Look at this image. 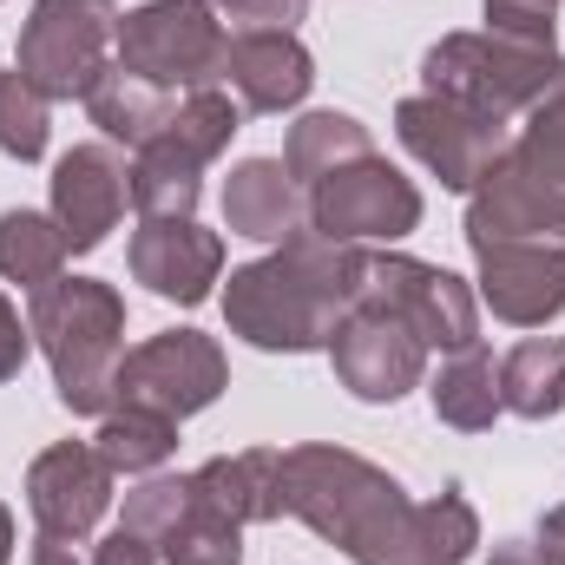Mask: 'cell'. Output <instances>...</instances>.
<instances>
[{"label": "cell", "instance_id": "obj_1", "mask_svg": "<svg viewBox=\"0 0 565 565\" xmlns=\"http://www.w3.org/2000/svg\"><path fill=\"white\" fill-rule=\"evenodd\" d=\"M362 282H369V250L335 244V237L302 224L264 264L231 270L224 316L250 349L309 355V349H329L335 322L362 302Z\"/></svg>", "mask_w": 565, "mask_h": 565}, {"label": "cell", "instance_id": "obj_2", "mask_svg": "<svg viewBox=\"0 0 565 565\" xmlns=\"http://www.w3.org/2000/svg\"><path fill=\"white\" fill-rule=\"evenodd\" d=\"M282 513H296L316 540L342 546L355 565H434L427 513L408 500V487L349 447H289Z\"/></svg>", "mask_w": 565, "mask_h": 565}, {"label": "cell", "instance_id": "obj_3", "mask_svg": "<svg viewBox=\"0 0 565 565\" xmlns=\"http://www.w3.org/2000/svg\"><path fill=\"white\" fill-rule=\"evenodd\" d=\"M565 231V60L559 79L526 106L520 139L467 191V244L493 237H559Z\"/></svg>", "mask_w": 565, "mask_h": 565}, {"label": "cell", "instance_id": "obj_4", "mask_svg": "<svg viewBox=\"0 0 565 565\" xmlns=\"http://www.w3.org/2000/svg\"><path fill=\"white\" fill-rule=\"evenodd\" d=\"M26 329L53 362V388L73 415L119 408V362H126V296L93 277H53L33 289Z\"/></svg>", "mask_w": 565, "mask_h": 565}, {"label": "cell", "instance_id": "obj_5", "mask_svg": "<svg viewBox=\"0 0 565 565\" xmlns=\"http://www.w3.org/2000/svg\"><path fill=\"white\" fill-rule=\"evenodd\" d=\"M422 79L434 99H454V106L487 113V119H513L559 79V53L533 46V40H507L493 26L487 33H447L440 46H427Z\"/></svg>", "mask_w": 565, "mask_h": 565}, {"label": "cell", "instance_id": "obj_6", "mask_svg": "<svg viewBox=\"0 0 565 565\" xmlns=\"http://www.w3.org/2000/svg\"><path fill=\"white\" fill-rule=\"evenodd\" d=\"M231 139H237V106L217 86L184 93L178 113L132 158V204H139L145 217H191L198 191H204V164Z\"/></svg>", "mask_w": 565, "mask_h": 565}, {"label": "cell", "instance_id": "obj_7", "mask_svg": "<svg viewBox=\"0 0 565 565\" xmlns=\"http://www.w3.org/2000/svg\"><path fill=\"white\" fill-rule=\"evenodd\" d=\"M224 20L211 13V0H151L139 13L119 20V73L158 86V93H204L217 86L224 66Z\"/></svg>", "mask_w": 565, "mask_h": 565}, {"label": "cell", "instance_id": "obj_8", "mask_svg": "<svg viewBox=\"0 0 565 565\" xmlns=\"http://www.w3.org/2000/svg\"><path fill=\"white\" fill-rule=\"evenodd\" d=\"M113 46H119L113 0H33L13 73L33 79L46 99H86L113 73Z\"/></svg>", "mask_w": 565, "mask_h": 565}, {"label": "cell", "instance_id": "obj_9", "mask_svg": "<svg viewBox=\"0 0 565 565\" xmlns=\"http://www.w3.org/2000/svg\"><path fill=\"white\" fill-rule=\"evenodd\" d=\"M302 211H309V231H322L335 244H362V237H388L395 244V237H408L422 224V191L388 158L369 151V158L316 178Z\"/></svg>", "mask_w": 565, "mask_h": 565}, {"label": "cell", "instance_id": "obj_10", "mask_svg": "<svg viewBox=\"0 0 565 565\" xmlns=\"http://www.w3.org/2000/svg\"><path fill=\"white\" fill-rule=\"evenodd\" d=\"M369 302H382L388 316H402L427 349H467L480 342V309H473V289L422 257H402V250H369V282H362Z\"/></svg>", "mask_w": 565, "mask_h": 565}, {"label": "cell", "instance_id": "obj_11", "mask_svg": "<svg viewBox=\"0 0 565 565\" xmlns=\"http://www.w3.org/2000/svg\"><path fill=\"white\" fill-rule=\"evenodd\" d=\"M224 375H231L224 349L204 329H164L119 362V402L184 422V415H198L224 395Z\"/></svg>", "mask_w": 565, "mask_h": 565}, {"label": "cell", "instance_id": "obj_12", "mask_svg": "<svg viewBox=\"0 0 565 565\" xmlns=\"http://www.w3.org/2000/svg\"><path fill=\"white\" fill-rule=\"evenodd\" d=\"M329 362H335V375H342V388H349L355 402H402L408 388H422L427 342L402 322V316H388L382 302L362 296V302L335 322Z\"/></svg>", "mask_w": 565, "mask_h": 565}, {"label": "cell", "instance_id": "obj_13", "mask_svg": "<svg viewBox=\"0 0 565 565\" xmlns=\"http://www.w3.org/2000/svg\"><path fill=\"white\" fill-rule=\"evenodd\" d=\"M395 132H402V145L422 158L447 191H473V184L493 171V158L507 151V139H513V132H507V119L467 113V106L434 99V93L395 106Z\"/></svg>", "mask_w": 565, "mask_h": 565}, {"label": "cell", "instance_id": "obj_14", "mask_svg": "<svg viewBox=\"0 0 565 565\" xmlns=\"http://www.w3.org/2000/svg\"><path fill=\"white\" fill-rule=\"evenodd\" d=\"M126 198H132V164L113 145H73L53 164V224H60L73 257L99 250L119 231Z\"/></svg>", "mask_w": 565, "mask_h": 565}, {"label": "cell", "instance_id": "obj_15", "mask_svg": "<svg viewBox=\"0 0 565 565\" xmlns=\"http://www.w3.org/2000/svg\"><path fill=\"white\" fill-rule=\"evenodd\" d=\"M473 264L487 309L513 329H546L565 309V264L553 237H493L473 244Z\"/></svg>", "mask_w": 565, "mask_h": 565}, {"label": "cell", "instance_id": "obj_16", "mask_svg": "<svg viewBox=\"0 0 565 565\" xmlns=\"http://www.w3.org/2000/svg\"><path fill=\"white\" fill-rule=\"evenodd\" d=\"M26 507H33L40 533L79 546V540L106 520V507H113V467L99 460V447L60 440V447H46V454L26 467Z\"/></svg>", "mask_w": 565, "mask_h": 565}, {"label": "cell", "instance_id": "obj_17", "mask_svg": "<svg viewBox=\"0 0 565 565\" xmlns=\"http://www.w3.org/2000/svg\"><path fill=\"white\" fill-rule=\"evenodd\" d=\"M132 277L164 302H204L224 277V244L191 217H139L132 231Z\"/></svg>", "mask_w": 565, "mask_h": 565}, {"label": "cell", "instance_id": "obj_18", "mask_svg": "<svg viewBox=\"0 0 565 565\" xmlns=\"http://www.w3.org/2000/svg\"><path fill=\"white\" fill-rule=\"evenodd\" d=\"M217 79L250 106V113H289L316 86V60L296 46V33H231Z\"/></svg>", "mask_w": 565, "mask_h": 565}, {"label": "cell", "instance_id": "obj_19", "mask_svg": "<svg viewBox=\"0 0 565 565\" xmlns=\"http://www.w3.org/2000/svg\"><path fill=\"white\" fill-rule=\"evenodd\" d=\"M224 224L237 237H257V244L296 237L309 224V211H302V191H296L289 164H277V158H244L231 171V184H224Z\"/></svg>", "mask_w": 565, "mask_h": 565}, {"label": "cell", "instance_id": "obj_20", "mask_svg": "<svg viewBox=\"0 0 565 565\" xmlns=\"http://www.w3.org/2000/svg\"><path fill=\"white\" fill-rule=\"evenodd\" d=\"M191 480H198V493H204L217 513H231L237 526L282 520V454H277V447L217 454V460H204Z\"/></svg>", "mask_w": 565, "mask_h": 565}, {"label": "cell", "instance_id": "obj_21", "mask_svg": "<svg viewBox=\"0 0 565 565\" xmlns=\"http://www.w3.org/2000/svg\"><path fill=\"white\" fill-rule=\"evenodd\" d=\"M500 408L526 422H553L565 408V335H526L500 362Z\"/></svg>", "mask_w": 565, "mask_h": 565}, {"label": "cell", "instance_id": "obj_22", "mask_svg": "<svg viewBox=\"0 0 565 565\" xmlns=\"http://www.w3.org/2000/svg\"><path fill=\"white\" fill-rule=\"evenodd\" d=\"M375 145H369V126L362 119H349V113H302L296 126H289V151H282V164H289V178L309 191L316 178H329V171H342V164H355V158H369Z\"/></svg>", "mask_w": 565, "mask_h": 565}, {"label": "cell", "instance_id": "obj_23", "mask_svg": "<svg viewBox=\"0 0 565 565\" xmlns=\"http://www.w3.org/2000/svg\"><path fill=\"white\" fill-rule=\"evenodd\" d=\"M427 395H434V415L447 427L480 434V427H493V415H500V369H493V355L480 342H467V349H454V362L434 375Z\"/></svg>", "mask_w": 565, "mask_h": 565}, {"label": "cell", "instance_id": "obj_24", "mask_svg": "<svg viewBox=\"0 0 565 565\" xmlns=\"http://www.w3.org/2000/svg\"><path fill=\"white\" fill-rule=\"evenodd\" d=\"M158 559L164 565H244V526H237L231 513H217V507L198 493V480H191L184 513L158 533Z\"/></svg>", "mask_w": 565, "mask_h": 565}, {"label": "cell", "instance_id": "obj_25", "mask_svg": "<svg viewBox=\"0 0 565 565\" xmlns=\"http://www.w3.org/2000/svg\"><path fill=\"white\" fill-rule=\"evenodd\" d=\"M86 113H93V126L106 132V139H126L132 151H139L171 113H178V99L171 93H158V86H139V79H126L119 66L86 93Z\"/></svg>", "mask_w": 565, "mask_h": 565}, {"label": "cell", "instance_id": "obj_26", "mask_svg": "<svg viewBox=\"0 0 565 565\" xmlns=\"http://www.w3.org/2000/svg\"><path fill=\"white\" fill-rule=\"evenodd\" d=\"M93 447H99V460H106L113 473H151V467L171 460V447H178V422L119 402V408L99 422V440H93Z\"/></svg>", "mask_w": 565, "mask_h": 565}, {"label": "cell", "instance_id": "obj_27", "mask_svg": "<svg viewBox=\"0 0 565 565\" xmlns=\"http://www.w3.org/2000/svg\"><path fill=\"white\" fill-rule=\"evenodd\" d=\"M60 264H66V237H60L53 217H40V211H0V277L20 282L33 296L40 282L60 277Z\"/></svg>", "mask_w": 565, "mask_h": 565}, {"label": "cell", "instance_id": "obj_28", "mask_svg": "<svg viewBox=\"0 0 565 565\" xmlns=\"http://www.w3.org/2000/svg\"><path fill=\"white\" fill-rule=\"evenodd\" d=\"M46 106H53V99H46L33 79L0 73V151H7V158L33 164V158L46 151Z\"/></svg>", "mask_w": 565, "mask_h": 565}, {"label": "cell", "instance_id": "obj_29", "mask_svg": "<svg viewBox=\"0 0 565 565\" xmlns=\"http://www.w3.org/2000/svg\"><path fill=\"white\" fill-rule=\"evenodd\" d=\"M422 513H427V553H434V565H460L480 546V520H473V507H467L460 493L427 500Z\"/></svg>", "mask_w": 565, "mask_h": 565}, {"label": "cell", "instance_id": "obj_30", "mask_svg": "<svg viewBox=\"0 0 565 565\" xmlns=\"http://www.w3.org/2000/svg\"><path fill=\"white\" fill-rule=\"evenodd\" d=\"M184 500H191V473H158V480H145V487H132L126 493V520L119 526H132V533H145L151 546H158V533L184 513Z\"/></svg>", "mask_w": 565, "mask_h": 565}, {"label": "cell", "instance_id": "obj_31", "mask_svg": "<svg viewBox=\"0 0 565 565\" xmlns=\"http://www.w3.org/2000/svg\"><path fill=\"white\" fill-rule=\"evenodd\" d=\"M553 20H559V0H487V26L507 40L553 46Z\"/></svg>", "mask_w": 565, "mask_h": 565}, {"label": "cell", "instance_id": "obj_32", "mask_svg": "<svg viewBox=\"0 0 565 565\" xmlns=\"http://www.w3.org/2000/svg\"><path fill=\"white\" fill-rule=\"evenodd\" d=\"M309 0H217V13L231 20V33H289L302 20Z\"/></svg>", "mask_w": 565, "mask_h": 565}, {"label": "cell", "instance_id": "obj_33", "mask_svg": "<svg viewBox=\"0 0 565 565\" xmlns=\"http://www.w3.org/2000/svg\"><path fill=\"white\" fill-rule=\"evenodd\" d=\"M26 349H33V329H26V322H20V309L0 296V382H7V375H20Z\"/></svg>", "mask_w": 565, "mask_h": 565}, {"label": "cell", "instance_id": "obj_34", "mask_svg": "<svg viewBox=\"0 0 565 565\" xmlns=\"http://www.w3.org/2000/svg\"><path fill=\"white\" fill-rule=\"evenodd\" d=\"M93 565H158V553H151V540L145 533H132V526H119L99 553H93Z\"/></svg>", "mask_w": 565, "mask_h": 565}, {"label": "cell", "instance_id": "obj_35", "mask_svg": "<svg viewBox=\"0 0 565 565\" xmlns=\"http://www.w3.org/2000/svg\"><path fill=\"white\" fill-rule=\"evenodd\" d=\"M493 565H565V553L546 546V540H507V546L493 553Z\"/></svg>", "mask_w": 565, "mask_h": 565}, {"label": "cell", "instance_id": "obj_36", "mask_svg": "<svg viewBox=\"0 0 565 565\" xmlns=\"http://www.w3.org/2000/svg\"><path fill=\"white\" fill-rule=\"evenodd\" d=\"M33 565H86V559L73 553V540H53V533H40V540H33Z\"/></svg>", "mask_w": 565, "mask_h": 565}, {"label": "cell", "instance_id": "obj_37", "mask_svg": "<svg viewBox=\"0 0 565 565\" xmlns=\"http://www.w3.org/2000/svg\"><path fill=\"white\" fill-rule=\"evenodd\" d=\"M540 540H546V546H559V553H565V500L553 507V513H546V526H540Z\"/></svg>", "mask_w": 565, "mask_h": 565}, {"label": "cell", "instance_id": "obj_38", "mask_svg": "<svg viewBox=\"0 0 565 565\" xmlns=\"http://www.w3.org/2000/svg\"><path fill=\"white\" fill-rule=\"evenodd\" d=\"M13 559V513H7V507H0V565Z\"/></svg>", "mask_w": 565, "mask_h": 565}, {"label": "cell", "instance_id": "obj_39", "mask_svg": "<svg viewBox=\"0 0 565 565\" xmlns=\"http://www.w3.org/2000/svg\"><path fill=\"white\" fill-rule=\"evenodd\" d=\"M553 244H559V264H565V231H559V237H553Z\"/></svg>", "mask_w": 565, "mask_h": 565}]
</instances>
